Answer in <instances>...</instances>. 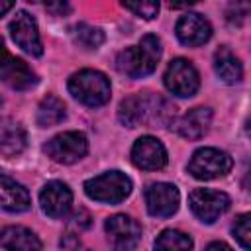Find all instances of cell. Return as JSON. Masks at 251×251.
<instances>
[{"label":"cell","mask_w":251,"mask_h":251,"mask_svg":"<svg viewBox=\"0 0 251 251\" xmlns=\"http://www.w3.org/2000/svg\"><path fill=\"white\" fill-rule=\"evenodd\" d=\"M0 104H2V100H0Z\"/></svg>","instance_id":"f1b7e54d"},{"label":"cell","mask_w":251,"mask_h":251,"mask_svg":"<svg viewBox=\"0 0 251 251\" xmlns=\"http://www.w3.org/2000/svg\"><path fill=\"white\" fill-rule=\"evenodd\" d=\"M175 31H176L178 41L182 45H188V47L204 45L212 37V25H210V22L202 14H196V12H190V14L180 16V20L176 22Z\"/></svg>","instance_id":"9a60e30c"},{"label":"cell","mask_w":251,"mask_h":251,"mask_svg":"<svg viewBox=\"0 0 251 251\" xmlns=\"http://www.w3.org/2000/svg\"><path fill=\"white\" fill-rule=\"evenodd\" d=\"M131 163L143 171H159L167 165V149L153 135H141L131 147Z\"/></svg>","instance_id":"7c38bea8"},{"label":"cell","mask_w":251,"mask_h":251,"mask_svg":"<svg viewBox=\"0 0 251 251\" xmlns=\"http://www.w3.org/2000/svg\"><path fill=\"white\" fill-rule=\"evenodd\" d=\"M110 80L104 73L94 69H82L69 78V92L84 106L96 108L110 100Z\"/></svg>","instance_id":"3957f363"},{"label":"cell","mask_w":251,"mask_h":251,"mask_svg":"<svg viewBox=\"0 0 251 251\" xmlns=\"http://www.w3.org/2000/svg\"><path fill=\"white\" fill-rule=\"evenodd\" d=\"M65 116H67V112H65L63 100H59L53 94H47L37 106V124L41 127H51V126L61 124L65 120Z\"/></svg>","instance_id":"44dd1931"},{"label":"cell","mask_w":251,"mask_h":251,"mask_svg":"<svg viewBox=\"0 0 251 251\" xmlns=\"http://www.w3.org/2000/svg\"><path fill=\"white\" fill-rule=\"evenodd\" d=\"M31 204L27 188L10 176L0 175V210L6 212H25Z\"/></svg>","instance_id":"ac0fdd59"},{"label":"cell","mask_w":251,"mask_h":251,"mask_svg":"<svg viewBox=\"0 0 251 251\" xmlns=\"http://www.w3.org/2000/svg\"><path fill=\"white\" fill-rule=\"evenodd\" d=\"M210 124H212V110L206 106H196L178 118L176 131L180 137L194 141V139H200L208 133Z\"/></svg>","instance_id":"2e32d148"},{"label":"cell","mask_w":251,"mask_h":251,"mask_svg":"<svg viewBox=\"0 0 251 251\" xmlns=\"http://www.w3.org/2000/svg\"><path fill=\"white\" fill-rule=\"evenodd\" d=\"M233 167L231 157L216 147H202L192 153L188 161V173L198 180H214L226 176Z\"/></svg>","instance_id":"5b68a950"},{"label":"cell","mask_w":251,"mask_h":251,"mask_svg":"<svg viewBox=\"0 0 251 251\" xmlns=\"http://www.w3.org/2000/svg\"><path fill=\"white\" fill-rule=\"evenodd\" d=\"M10 33H12V39L16 41V45L22 47L25 53H29L33 57H39L43 53V43H41V37L37 31V24L27 12L22 10L16 14V18L10 24Z\"/></svg>","instance_id":"4fadbf2b"},{"label":"cell","mask_w":251,"mask_h":251,"mask_svg":"<svg viewBox=\"0 0 251 251\" xmlns=\"http://www.w3.org/2000/svg\"><path fill=\"white\" fill-rule=\"evenodd\" d=\"M188 204L192 214L204 222V224H212L216 222L231 204L229 196L222 190H214V188H194L188 196Z\"/></svg>","instance_id":"52a82bcc"},{"label":"cell","mask_w":251,"mask_h":251,"mask_svg":"<svg viewBox=\"0 0 251 251\" xmlns=\"http://www.w3.org/2000/svg\"><path fill=\"white\" fill-rule=\"evenodd\" d=\"M0 245L8 251H41L39 237L24 226H8L0 231Z\"/></svg>","instance_id":"d6986e66"},{"label":"cell","mask_w":251,"mask_h":251,"mask_svg":"<svg viewBox=\"0 0 251 251\" xmlns=\"http://www.w3.org/2000/svg\"><path fill=\"white\" fill-rule=\"evenodd\" d=\"M84 192L88 198L106 204H118L126 200L131 192V178L122 171H108L84 182Z\"/></svg>","instance_id":"277c9868"},{"label":"cell","mask_w":251,"mask_h":251,"mask_svg":"<svg viewBox=\"0 0 251 251\" xmlns=\"http://www.w3.org/2000/svg\"><path fill=\"white\" fill-rule=\"evenodd\" d=\"M163 78H165L167 90L173 92V94H176V96H180V98L194 96L196 90L200 88L198 71L186 59H175V61H171Z\"/></svg>","instance_id":"ba28073f"},{"label":"cell","mask_w":251,"mask_h":251,"mask_svg":"<svg viewBox=\"0 0 251 251\" xmlns=\"http://www.w3.org/2000/svg\"><path fill=\"white\" fill-rule=\"evenodd\" d=\"M161 59V41L157 35H143L141 41L133 47L124 49L116 57V67L122 75L129 78L147 76L157 69Z\"/></svg>","instance_id":"7a4b0ae2"},{"label":"cell","mask_w":251,"mask_h":251,"mask_svg":"<svg viewBox=\"0 0 251 251\" xmlns=\"http://www.w3.org/2000/svg\"><path fill=\"white\" fill-rule=\"evenodd\" d=\"M0 78L4 84H8L14 90H27L37 84V75L31 71V67L10 55L8 49L0 41Z\"/></svg>","instance_id":"30bf717a"},{"label":"cell","mask_w":251,"mask_h":251,"mask_svg":"<svg viewBox=\"0 0 251 251\" xmlns=\"http://www.w3.org/2000/svg\"><path fill=\"white\" fill-rule=\"evenodd\" d=\"M124 8L143 20H153L159 14V2H124Z\"/></svg>","instance_id":"d4e9b609"},{"label":"cell","mask_w":251,"mask_h":251,"mask_svg":"<svg viewBox=\"0 0 251 251\" xmlns=\"http://www.w3.org/2000/svg\"><path fill=\"white\" fill-rule=\"evenodd\" d=\"M25 145H27L25 127L12 118H0V155L18 157L24 153Z\"/></svg>","instance_id":"e0dca14e"},{"label":"cell","mask_w":251,"mask_h":251,"mask_svg":"<svg viewBox=\"0 0 251 251\" xmlns=\"http://www.w3.org/2000/svg\"><path fill=\"white\" fill-rule=\"evenodd\" d=\"M47 10L57 12V16H63V14H69L71 12V6L67 2H57V4H47Z\"/></svg>","instance_id":"484cf974"},{"label":"cell","mask_w":251,"mask_h":251,"mask_svg":"<svg viewBox=\"0 0 251 251\" xmlns=\"http://www.w3.org/2000/svg\"><path fill=\"white\" fill-rule=\"evenodd\" d=\"M73 41L82 47V49H98L102 43H104V33L102 29L94 27V25H88V24H76L75 29H73Z\"/></svg>","instance_id":"603a6c76"},{"label":"cell","mask_w":251,"mask_h":251,"mask_svg":"<svg viewBox=\"0 0 251 251\" xmlns=\"http://www.w3.org/2000/svg\"><path fill=\"white\" fill-rule=\"evenodd\" d=\"M175 116V108L165 100L151 92H139L126 100H122L118 118L126 127H137L141 124L147 126H165Z\"/></svg>","instance_id":"6da1fadb"},{"label":"cell","mask_w":251,"mask_h":251,"mask_svg":"<svg viewBox=\"0 0 251 251\" xmlns=\"http://www.w3.org/2000/svg\"><path fill=\"white\" fill-rule=\"evenodd\" d=\"M104 229L108 235V243L114 251H131L141 241V226L126 214H116L108 218Z\"/></svg>","instance_id":"9c48e42d"},{"label":"cell","mask_w":251,"mask_h":251,"mask_svg":"<svg viewBox=\"0 0 251 251\" xmlns=\"http://www.w3.org/2000/svg\"><path fill=\"white\" fill-rule=\"evenodd\" d=\"M43 151L47 157H51L55 163L61 165H73L80 161L88 151V139L82 131H63L55 137H51Z\"/></svg>","instance_id":"8992f818"},{"label":"cell","mask_w":251,"mask_h":251,"mask_svg":"<svg viewBox=\"0 0 251 251\" xmlns=\"http://www.w3.org/2000/svg\"><path fill=\"white\" fill-rule=\"evenodd\" d=\"M14 8V2H10V0H0V18L6 14V12H10Z\"/></svg>","instance_id":"83f0119b"},{"label":"cell","mask_w":251,"mask_h":251,"mask_svg":"<svg viewBox=\"0 0 251 251\" xmlns=\"http://www.w3.org/2000/svg\"><path fill=\"white\" fill-rule=\"evenodd\" d=\"M249 220H251L249 214H239V216L235 218L233 226H231L233 237L237 239V243H239L245 251H249V247H251V226H249Z\"/></svg>","instance_id":"cb8c5ba5"},{"label":"cell","mask_w":251,"mask_h":251,"mask_svg":"<svg viewBox=\"0 0 251 251\" xmlns=\"http://www.w3.org/2000/svg\"><path fill=\"white\" fill-rule=\"evenodd\" d=\"M204 251H233L227 243H224V241H214V243H210Z\"/></svg>","instance_id":"4316f807"},{"label":"cell","mask_w":251,"mask_h":251,"mask_svg":"<svg viewBox=\"0 0 251 251\" xmlns=\"http://www.w3.org/2000/svg\"><path fill=\"white\" fill-rule=\"evenodd\" d=\"M155 251H192V239L178 229H165L155 239Z\"/></svg>","instance_id":"7402d4cb"},{"label":"cell","mask_w":251,"mask_h":251,"mask_svg":"<svg viewBox=\"0 0 251 251\" xmlns=\"http://www.w3.org/2000/svg\"><path fill=\"white\" fill-rule=\"evenodd\" d=\"M214 71L226 84H235L243 78V65L241 61L224 45L214 55Z\"/></svg>","instance_id":"ffe728a7"},{"label":"cell","mask_w":251,"mask_h":251,"mask_svg":"<svg viewBox=\"0 0 251 251\" xmlns=\"http://www.w3.org/2000/svg\"><path fill=\"white\" fill-rule=\"evenodd\" d=\"M39 204L49 218H65L73 204V192L65 182L49 180L39 192Z\"/></svg>","instance_id":"5bb4252c"},{"label":"cell","mask_w":251,"mask_h":251,"mask_svg":"<svg viewBox=\"0 0 251 251\" xmlns=\"http://www.w3.org/2000/svg\"><path fill=\"white\" fill-rule=\"evenodd\" d=\"M180 194L171 182H153L145 188L147 212L155 218H169L178 210Z\"/></svg>","instance_id":"8fae6325"}]
</instances>
